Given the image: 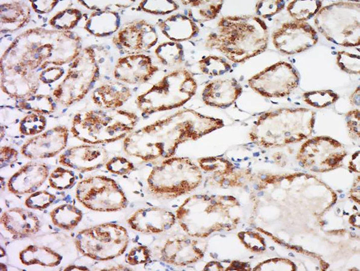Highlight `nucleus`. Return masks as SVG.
Returning <instances> with one entry per match:
<instances>
[{
	"label": "nucleus",
	"instance_id": "obj_21",
	"mask_svg": "<svg viewBox=\"0 0 360 271\" xmlns=\"http://www.w3.org/2000/svg\"><path fill=\"white\" fill-rule=\"evenodd\" d=\"M289 256H290L291 257H293V258H294V257H295L294 255H293V254L291 253H289Z\"/></svg>",
	"mask_w": 360,
	"mask_h": 271
},
{
	"label": "nucleus",
	"instance_id": "obj_19",
	"mask_svg": "<svg viewBox=\"0 0 360 271\" xmlns=\"http://www.w3.org/2000/svg\"><path fill=\"white\" fill-rule=\"evenodd\" d=\"M350 234H351V236L353 237V238H354V237H356V234L355 233L351 232Z\"/></svg>",
	"mask_w": 360,
	"mask_h": 271
},
{
	"label": "nucleus",
	"instance_id": "obj_9",
	"mask_svg": "<svg viewBox=\"0 0 360 271\" xmlns=\"http://www.w3.org/2000/svg\"><path fill=\"white\" fill-rule=\"evenodd\" d=\"M161 25L165 35L175 41L191 38L198 30L196 24L191 19L181 15L170 17Z\"/></svg>",
	"mask_w": 360,
	"mask_h": 271
},
{
	"label": "nucleus",
	"instance_id": "obj_29",
	"mask_svg": "<svg viewBox=\"0 0 360 271\" xmlns=\"http://www.w3.org/2000/svg\"><path fill=\"white\" fill-rule=\"evenodd\" d=\"M354 208H355L356 210H357V208H356V207H354Z\"/></svg>",
	"mask_w": 360,
	"mask_h": 271
},
{
	"label": "nucleus",
	"instance_id": "obj_2",
	"mask_svg": "<svg viewBox=\"0 0 360 271\" xmlns=\"http://www.w3.org/2000/svg\"><path fill=\"white\" fill-rule=\"evenodd\" d=\"M76 197L90 210L115 212L126 207L127 199L115 180L104 176L88 178L78 183Z\"/></svg>",
	"mask_w": 360,
	"mask_h": 271
},
{
	"label": "nucleus",
	"instance_id": "obj_20",
	"mask_svg": "<svg viewBox=\"0 0 360 271\" xmlns=\"http://www.w3.org/2000/svg\"><path fill=\"white\" fill-rule=\"evenodd\" d=\"M263 194V192H260L259 193H258V194H257V196H262Z\"/></svg>",
	"mask_w": 360,
	"mask_h": 271
},
{
	"label": "nucleus",
	"instance_id": "obj_22",
	"mask_svg": "<svg viewBox=\"0 0 360 271\" xmlns=\"http://www.w3.org/2000/svg\"><path fill=\"white\" fill-rule=\"evenodd\" d=\"M250 237L251 238H254L255 234H250Z\"/></svg>",
	"mask_w": 360,
	"mask_h": 271
},
{
	"label": "nucleus",
	"instance_id": "obj_15",
	"mask_svg": "<svg viewBox=\"0 0 360 271\" xmlns=\"http://www.w3.org/2000/svg\"><path fill=\"white\" fill-rule=\"evenodd\" d=\"M146 256H147V251L145 247L134 248L127 255L126 262L133 266L145 263L147 260Z\"/></svg>",
	"mask_w": 360,
	"mask_h": 271
},
{
	"label": "nucleus",
	"instance_id": "obj_17",
	"mask_svg": "<svg viewBox=\"0 0 360 271\" xmlns=\"http://www.w3.org/2000/svg\"><path fill=\"white\" fill-rule=\"evenodd\" d=\"M295 249H296L297 251H302V248L300 247H295Z\"/></svg>",
	"mask_w": 360,
	"mask_h": 271
},
{
	"label": "nucleus",
	"instance_id": "obj_3",
	"mask_svg": "<svg viewBox=\"0 0 360 271\" xmlns=\"http://www.w3.org/2000/svg\"><path fill=\"white\" fill-rule=\"evenodd\" d=\"M108 152L103 146L87 145L70 148L60 155L59 162L65 167L87 173L106 165Z\"/></svg>",
	"mask_w": 360,
	"mask_h": 271
},
{
	"label": "nucleus",
	"instance_id": "obj_14",
	"mask_svg": "<svg viewBox=\"0 0 360 271\" xmlns=\"http://www.w3.org/2000/svg\"><path fill=\"white\" fill-rule=\"evenodd\" d=\"M106 168L113 174L123 176L132 171L134 166L123 158L115 157L107 163Z\"/></svg>",
	"mask_w": 360,
	"mask_h": 271
},
{
	"label": "nucleus",
	"instance_id": "obj_11",
	"mask_svg": "<svg viewBox=\"0 0 360 271\" xmlns=\"http://www.w3.org/2000/svg\"><path fill=\"white\" fill-rule=\"evenodd\" d=\"M75 173L69 169L58 168L50 175L49 184L57 190H64L72 187L75 183Z\"/></svg>",
	"mask_w": 360,
	"mask_h": 271
},
{
	"label": "nucleus",
	"instance_id": "obj_12",
	"mask_svg": "<svg viewBox=\"0 0 360 271\" xmlns=\"http://www.w3.org/2000/svg\"><path fill=\"white\" fill-rule=\"evenodd\" d=\"M56 196L45 190L35 192L25 200V205L32 210H45L55 201Z\"/></svg>",
	"mask_w": 360,
	"mask_h": 271
},
{
	"label": "nucleus",
	"instance_id": "obj_7",
	"mask_svg": "<svg viewBox=\"0 0 360 271\" xmlns=\"http://www.w3.org/2000/svg\"><path fill=\"white\" fill-rule=\"evenodd\" d=\"M0 222L5 231L16 238L33 235L41 227L38 217L22 208H12L4 211Z\"/></svg>",
	"mask_w": 360,
	"mask_h": 271
},
{
	"label": "nucleus",
	"instance_id": "obj_4",
	"mask_svg": "<svg viewBox=\"0 0 360 271\" xmlns=\"http://www.w3.org/2000/svg\"><path fill=\"white\" fill-rule=\"evenodd\" d=\"M68 134L61 130H52L28 140L21 152L27 159L38 160L55 157L66 148Z\"/></svg>",
	"mask_w": 360,
	"mask_h": 271
},
{
	"label": "nucleus",
	"instance_id": "obj_24",
	"mask_svg": "<svg viewBox=\"0 0 360 271\" xmlns=\"http://www.w3.org/2000/svg\"><path fill=\"white\" fill-rule=\"evenodd\" d=\"M260 250L264 251V250H265V248L262 247H261V248H260Z\"/></svg>",
	"mask_w": 360,
	"mask_h": 271
},
{
	"label": "nucleus",
	"instance_id": "obj_13",
	"mask_svg": "<svg viewBox=\"0 0 360 271\" xmlns=\"http://www.w3.org/2000/svg\"><path fill=\"white\" fill-rule=\"evenodd\" d=\"M307 103L316 108H323L333 103L337 99V95L330 91H322L307 93L304 95Z\"/></svg>",
	"mask_w": 360,
	"mask_h": 271
},
{
	"label": "nucleus",
	"instance_id": "obj_26",
	"mask_svg": "<svg viewBox=\"0 0 360 271\" xmlns=\"http://www.w3.org/2000/svg\"><path fill=\"white\" fill-rule=\"evenodd\" d=\"M351 230H353V231L355 230V228H354L353 227L351 228Z\"/></svg>",
	"mask_w": 360,
	"mask_h": 271
},
{
	"label": "nucleus",
	"instance_id": "obj_10",
	"mask_svg": "<svg viewBox=\"0 0 360 271\" xmlns=\"http://www.w3.org/2000/svg\"><path fill=\"white\" fill-rule=\"evenodd\" d=\"M53 224L61 229H75L81 221L83 214L75 205L66 204L58 206L50 213Z\"/></svg>",
	"mask_w": 360,
	"mask_h": 271
},
{
	"label": "nucleus",
	"instance_id": "obj_6",
	"mask_svg": "<svg viewBox=\"0 0 360 271\" xmlns=\"http://www.w3.org/2000/svg\"><path fill=\"white\" fill-rule=\"evenodd\" d=\"M175 221L172 213L156 208L140 209L127 220L133 230L144 233H160L169 229Z\"/></svg>",
	"mask_w": 360,
	"mask_h": 271
},
{
	"label": "nucleus",
	"instance_id": "obj_28",
	"mask_svg": "<svg viewBox=\"0 0 360 271\" xmlns=\"http://www.w3.org/2000/svg\"><path fill=\"white\" fill-rule=\"evenodd\" d=\"M344 215H345V214H346V213H345V211H344Z\"/></svg>",
	"mask_w": 360,
	"mask_h": 271
},
{
	"label": "nucleus",
	"instance_id": "obj_25",
	"mask_svg": "<svg viewBox=\"0 0 360 271\" xmlns=\"http://www.w3.org/2000/svg\"><path fill=\"white\" fill-rule=\"evenodd\" d=\"M270 248L271 250H274V248L273 247H271Z\"/></svg>",
	"mask_w": 360,
	"mask_h": 271
},
{
	"label": "nucleus",
	"instance_id": "obj_1",
	"mask_svg": "<svg viewBox=\"0 0 360 271\" xmlns=\"http://www.w3.org/2000/svg\"><path fill=\"white\" fill-rule=\"evenodd\" d=\"M75 243L82 255L95 261H107L123 255L129 237L124 227L106 223L81 231Z\"/></svg>",
	"mask_w": 360,
	"mask_h": 271
},
{
	"label": "nucleus",
	"instance_id": "obj_23",
	"mask_svg": "<svg viewBox=\"0 0 360 271\" xmlns=\"http://www.w3.org/2000/svg\"><path fill=\"white\" fill-rule=\"evenodd\" d=\"M253 250L256 251L258 250V248L257 247H254L253 248Z\"/></svg>",
	"mask_w": 360,
	"mask_h": 271
},
{
	"label": "nucleus",
	"instance_id": "obj_18",
	"mask_svg": "<svg viewBox=\"0 0 360 271\" xmlns=\"http://www.w3.org/2000/svg\"><path fill=\"white\" fill-rule=\"evenodd\" d=\"M324 265H323V268H324V270H326L328 267L329 265L326 263H324Z\"/></svg>",
	"mask_w": 360,
	"mask_h": 271
},
{
	"label": "nucleus",
	"instance_id": "obj_27",
	"mask_svg": "<svg viewBox=\"0 0 360 271\" xmlns=\"http://www.w3.org/2000/svg\"><path fill=\"white\" fill-rule=\"evenodd\" d=\"M338 212H339V213L340 212V209H338Z\"/></svg>",
	"mask_w": 360,
	"mask_h": 271
},
{
	"label": "nucleus",
	"instance_id": "obj_16",
	"mask_svg": "<svg viewBox=\"0 0 360 271\" xmlns=\"http://www.w3.org/2000/svg\"><path fill=\"white\" fill-rule=\"evenodd\" d=\"M0 154H1V168L15 162L18 158V152L8 146L1 147Z\"/></svg>",
	"mask_w": 360,
	"mask_h": 271
},
{
	"label": "nucleus",
	"instance_id": "obj_5",
	"mask_svg": "<svg viewBox=\"0 0 360 271\" xmlns=\"http://www.w3.org/2000/svg\"><path fill=\"white\" fill-rule=\"evenodd\" d=\"M49 176V169L45 164L28 163L8 180V190L19 195L33 193L43 184Z\"/></svg>",
	"mask_w": 360,
	"mask_h": 271
},
{
	"label": "nucleus",
	"instance_id": "obj_8",
	"mask_svg": "<svg viewBox=\"0 0 360 271\" xmlns=\"http://www.w3.org/2000/svg\"><path fill=\"white\" fill-rule=\"evenodd\" d=\"M19 259L25 266L40 265L44 267L53 268L60 264L62 257L50 248L30 245L19 253Z\"/></svg>",
	"mask_w": 360,
	"mask_h": 271
}]
</instances>
